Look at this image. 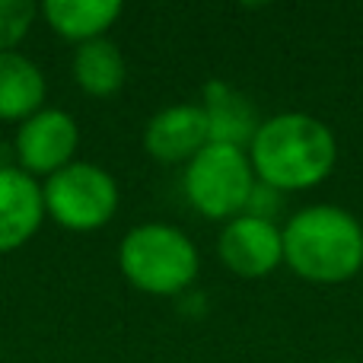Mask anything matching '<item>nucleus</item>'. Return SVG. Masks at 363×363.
Instances as JSON below:
<instances>
[{
	"mask_svg": "<svg viewBox=\"0 0 363 363\" xmlns=\"http://www.w3.org/2000/svg\"><path fill=\"white\" fill-rule=\"evenodd\" d=\"M284 233V264L319 287L347 284L363 271V223L347 207L309 204L290 213Z\"/></svg>",
	"mask_w": 363,
	"mask_h": 363,
	"instance_id": "2",
	"label": "nucleus"
},
{
	"mask_svg": "<svg viewBox=\"0 0 363 363\" xmlns=\"http://www.w3.org/2000/svg\"><path fill=\"white\" fill-rule=\"evenodd\" d=\"M217 255L226 271H233L242 281L274 274L284 264V233L281 223L258 220L249 213L226 220L217 236Z\"/></svg>",
	"mask_w": 363,
	"mask_h": 363,
	"instance_id": "7",
	"label": "nucleus"
},
{
	"mask_svg": "<svg viewBox=\"0 0 363 363\" xmlns=\"http://www.w3.org/2000/svg\"><path fill=\"white\" fill-rule=\"evenodd\" d=\"M48 83L32 57L23 51H4L0 55V121H26L45 108Z\"/></svg>",
	"mask_w": 363,
	"mask_h": 363,
	"instance_id": "12",
	"label": "nucleus"
},
{
	"mask_svg": "<svg viewBox=\"0 0 363 363\" xmlns=\"http://www.w3.org/2000/svg\"><path fill=\"white\" fill-rule=\"evenodd\" d=\"M245 153L258 182L277 188L281 194L309 191L335 172L338 138L315 115L281 112L262 118Z\"/></svg>",
	"mask_w": 363,
	"mask_h": 363,
	"instance_id": "1",
	"label": "nucleus"
},
{
	"mask_svg": "<svg viewBox=\"0 0 363 363\" xmlns=\"http://www.w3.org/2000/svg\"><path fill=\"white\" fill-rule=\"evenodd\" d=\"M255 182V169L242 147L207 144L191 163H185L182 188H185L188 204L201 217L226 223V220L245 213Z\"/></svg>",
	"mask_w": 363,
	"mask_h": 363,
	"instance_id": "4",
	"label": "nucleus"
},
{
	"mask_svg": "<svg viewBox=\"0 0 363 363\" xmlns=\"http://www.w3.org/2000/svg\"><path fill=\"white\" fill-rule=\"evenodd\" d=\"M42 223V182L26 176L19 166H0V255L23 249Z\"/></svg>",
	"mask_w": 363,
	"mask_h": 363,
	"instance_id": "9",
	"label": "nucleus"
},
{
	"mask_svg": "<svg viewBox=\"0 0 363 363\" xmlns=\"http://www.w3.org/2000/svg\"><path fill=\"white\" fill-rule=\"evenodd\" d=\"M281 198H284V194L277 191V188L264 185V182H255V188H252V194H249V204H245V213H249V217L271 220V223H277Z\"/></svg>",
	"mask_w": 363,
	"mask_h": 363,
	"instance_id": "15",
	"label": "nucleus"
},
{
	"mask_svg": "<svg viewBox=\"0 0 363 363\" xmlns=\"http://www.w3.org/2000/svg\"><path fill=\"white\" fill-rule=\"evenodd\" d=\"M125 13L121 0H45L38 16L64 42L86 45L96 38H108V29Z\"/></svg>",
	"mask_w": 363,
	"mask_h": 363,
	"instance_id": "10",
	"label": "nucleus"
},
{
	"mask_svg": "<svg viewBox=\"0 0 363 363\" xmlns=\"http://www.w3.org/2000/svg\"><path fill=\"white\" fill-rule=\"evenodd\" d=\"M201 108H204L207 128H211V144H230L249 150L262 121L255 115V106L242 93H236L223 80H211L204 86Z\"/></svg>",
	"mask_w": 363,
	"mask_h": 363,
	"instance_id": "11",
	"label": "nucleus"
},
{
	"mask_svg": "<svg viewBox=\"0 0 363 363\" xmlns=\"http://www.w3.org/2000/svg\"><path fill=\"white\" fill-rule=\"evenodd\" d=\"M341 363H347V360H341Z\"/></svg>",
	"mask_w": 363,
	"mask_h": 363,
	"instance_id": "16",
	"label": "nucleus"
},
{
	"mask_svg": "<svg viewBox=\"0 0 363 363\" xmlns=\"http://www.w3.org/2000/svg\"><path fill=\"white\" fill-rule=\"evenodd\" d=\"M70 77L74 83L93 99H108L115 96L128 80V61L125 51L112 38H96V42L77 45L74 61H70Z\"/></svg>",
	"mask_w": 363,
	"mask_h": 363,
	"instance_id": "13",
	"label": "nucleus"
},
{
	"mask_svg": "<svg viewBox=\"0 0 363 363\" xmlns=\"http://www.w3.org/2000/svg\"><path fill=\"white\" fill-rule=\"evenodd\" d=\"M118 271L140 294L179 296L198 281L201 252L179 226L150 220L121 236Z\"/></svg>",
	"mask_w": 363,
	"mask_h": 363,
	"instance_id": "3",
	"label": "nucleus"
},
{
	"mask_svg": "<svg viewBox=\"0 0 363 363\" xmlns=\"http://www.w3.org/2000/svg\"><path fill=\"white\" fill-rule=\"evenodd\" d=\"M45 217H51L57 226L70 233H96L118 213L121 191L118 182L108 169L96 163L64 166L61 172L42 182Z\"/></svg>",
	"mask_w": 363,
	"mask_h": 363,
	"instance_id": "5",
	"label": "nucleus"
},
{
	"mask_svg": "<svg viewBox=\"0 0 363 363\" xmlns=\"http://www.w3.org/2000/svg\"><path fill=\"white\" fill-rule=\"evenodd\" d=\"M80 150V125L64 108H38L16 125L13 134V157L16 166L32 179H48L64 166L77 163Z\"/></svg>",
	"mask_w": 363,
	"mask_h": 363,
	"instance_id": "6",
	"label": "nucleus"
},
{
	"mask_svg": "<svg viewBox=\"0 0 363 363\" xmlns=\"http://www.w3.org/2000/svg\"><path fill=\"white\" fill-rule=\"evenodd\" d=\"M211 144L204 108L201 106H166L144 125V150L150 160L166 166H185Z\"/></svg>",
	"mask_w": 363,
	"mask_h": 363,
	"instance_id": "8",
	"label": "nucleus"
},
{
	"mask_svg": "<svg viewBox=\"0 0 363 363\" xmlns=\"http://www.w3.org/2000/svg\"><path fill=\"white\" fill-rule=\"evenodd\" d=\"M35 16L38 6L29 4V0H0V55L4 51H19Z\"/></svg>",
	"mask_w": 363,
	"mask_h": 363,
	"instance_id": "14",
	"label": "nucleus"
}]
</instances>
